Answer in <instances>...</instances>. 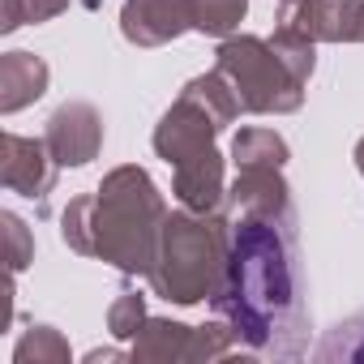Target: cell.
Masks as SVG:
<instances>
[{
    "label": "cell",
    "mask_w": 364,
    "mask_h": 364,
    "mask_svg": "<svg viewBox=\"0 0 364 364\" xmlns=\"http://www.w3.org/2000/svg\"><path fill=\"white\" fill-rule=\"evenodd\" d=\"M52 159L60 167H86L90 159H99L103 150V116L90 103H60L48 116V133H43Z\"/></svg>",
    "instance_id": "52a82bcc"
},
{
    "label": "cell",
    "mask_w": 364,
    "mask_h": 364,
    "mask_svg": "<svg viewBox=\"0 0 364 364\" xmlns=\"http://www.w3.org/2000/svg\"><path fill=\"white\" fill-rule=\"evenodd\" d=\"M141 326H146V300H141L137 291H120V296L112 300V309H107V330H112V338L133 343Z\"/></svg>",
    "instance_id": "ffe728a7"
},
{
    "label": "cell",
    "mask_w": 364,
    "mask_h": 364,
    "mask_svg": "<svg viewBox=\"0 0 364 364\" xmlns=\"http://www.w3.org/2000/svg\"><path fill=\"white\" fill-rule=\"evenodd\" d=\"M279 5H283V9H291V5H300V0H279Z\"/></svg>",
    "instance_id": "cb8c5ba5"
},
{
    "label": "cell",
    "mask_w": 364,
    "mask_h": 364,
    "mask_svg": "<svg viewBox=\"0 0 364 364\" xmlns=\"http://www.w3.org/2000/svg\"><path fill=\"white\" fill-rule=\"evenodd\" d=\"M228 202L236 215H266V219L296 215L283 167H236V185L228 189Z\"/></svg>",
    "instance_id": "7c38bea8"
},
{
    "label": "cell",
    "mask_w": 364,
    "mask_h": 364,
    "mask_svg": "<svg viewBox=\"0 0 364 364\" xmlns=\"http://www.w3.org/2000/svg\"><path fill=\"white\" fill-rule=\"evenodd\" d=\"M287 26L313 43H364V0H300L283 9Z\"/></svg>",
    "instance_id": "ba28073f"
},
{
    "label": "cell",
    "mask_w": 364,
    "mask_h": 364,
    "mask_svg": "<svg viewBox=\"0 0 364 364\" xmlns=\"http://www.w3.org/2000/svg\"><path fill=\"white\" fill-rule=\"evenodd\" d=\"M270 48L279 52V60L309 86V77H313V65H317V43L309 39V35H300L296 26H287V22H279V31L270 35Z\"/></svg>",
    "instance_id": "e0dca14e"
},
{
    "label": "cell",
    "mask_w": 364,
    "mask_h": 364,
    "mask_svg": "<svg viewBox=\"0 0 364 364\" xmlns=\"http://www.w3.org/2000/svg\"><path fill=\"white\" fill-rule=\"evenodd\" d=\"M355 167H360V176H364V137L355 141Z\"/></svg>",
    "instance_id": "603a6c76"
},
{
    "label": "cell",
    "mask_w": 364,
    "mask_h": 364,
    "mask_svg": "<svg viewBox=\"0 0 364 364\" xmlns=\"http://www.w3.org/2000/svg\"><path fill=\"white\" fill-rule=\"evenodd\" d=\"M171 193L180 198L185 210H198V215H219L223 202H228V185H223V154L210 146V150H198L193 159L176 163V180H171Z\"/></svg>",
    "instance_id": "8fae6325"
},
{
    "label": "cell",
    "mask_w": 364,
    "mask_h": 364,
    "mask_svg": "<svg viewBox=\"0 0 364 364\" xmlns=\"http://www.w3.org/2000/svg\"><path fill=\"white\" fill-rule=\"evenodd\" d=\"M167 223L163 193L146 167H116L95 193H82L65 206L60 236L73 253L99 257L120 274H150L159 257V236Z\"/></svg>",
    "instance_id": "7a4b0ae2"
},
{
    "label": "cell",
    "mask_w": 364,
    "mask_h": 364,
    "mask_svg": "<svg viewBox=\"0 0 364 364\" xmlns=\"http://www.w3.org/2000/svg\"><path fill=\"white\" fill-rule=\"evenodd\" d=\"M236 347H240V334L228 321L185 326L171 317H146L129 355L137 364H185V360H228L236 355Z\"/></svg>",
    "instance_id": "8992f818"
},
{
    "label": "cell",
    "mask_w": 364,
    "mask_h": 364,
    "mask_svg": "<svg viewBox=\"0 0 364 364\" xmlns=\"http://www.w3.org/2000/svg\"><path fill=\"white\" fill-rule=\"evenodd\" d=\"M48 90V65L35 52H5L0 56V112L14 116L43 99Z\"/></svg>",
    "instance_id": "4fadbf2b"
},
{
    "label": "cell",
    "mask_w": 364,
    "mask_h": 364,
    "mask_svg": "<svg viewBox=\"0 0 364 364\" xmlns=\"http://www.w3.org/2000/svg\"><path fill=\"white\" fill-rule=\"evenodd\" d=\"M317 360H326V364H334V360L364 364V313L338 321V326L326 334V343L317 347Z\"/></svg>",
    "instance_id": "ac0fdd59"
},
{
    "label": "cell",
    "mask_w": 364,
    "mask_h": 364,
    "mask_svg": "<svg viewBox=\"0 0 364 364\" xmlns=\"http://www.w3.org/2000/svg\"><path fill=\"white\" fill-rule=\"evenodd\" d=\"M240 99L236 90L223 82V73H202L193 77L185 90H180V99L163 112V120L154 124V154L167 159L171 167L193 159L198 150H210L215 137L240 116Z\"/></svg>",
    "instance_id": "5b68a950"
},
{
    "label": "cell",
    "mask_w": 364,
    "mask_h": 364,
    "mask_svg": "<svg viewBox=\"0 0 364 364\" xmlns=\"http://www.w3.org/2000/svg\"><path fill=\"white\" fill-rule=\"evenodd\" d=\"M0 5H5V14H0V31L14 35V31H22L31 22L39 26V22L60 18L69 9V0H0Z\"/></svg>",
    "instance_id": "d6986e66"
},
{
    "label": "cell",
    "mask_w": 364,
    "mask_h": 364,
    "mask_svg": "<svg viewBox=\"0 0 364 364\" xmlns=\"http://www.w3.org/2000/svg\"><path fill=\"white\" fill-rule=\"evenodd\" d=\"M232 253V223L219 215H198V210H176L163 223L159 236V257L150 266V291L163 296L167 304H202L219 291L223 270Z\"/></svg>",
    "instance_id": "3957f363"
},
{
    "label": "cell",
    "mask_w": 364,
    "mask_h": 364,
    "mask_svg": "<svg viewBox=\"0 0 364 364\" xmlns=\"http://www.w3.org/2000/svg\"><path fill=\"white\" fill-rule=\"evenodd\" d=\"M0 150H5V159H0V180H5V189L22 193V198H48V189L56 185V167H60L52 159L48 141L5 133Z\"/></svg>",
    "instance_id": "9c48e42d"
},
{
    "label": "cell",
    "mask_w": 364,
    "mask_h": 364,
    "mask_svg": "<svg viewBox=\"0 0 364 364\" xmlns=\"http://www.w3.org/2000/svg\"><path fill=\"white\" fill-rule=\"evenodd\" d=\"M14 364H69V338L56 326H31L14 347Z\"/></svg>",
    "instance_id": "2e32d148"
},
{
    "label": "cell",
    "mask_w": 364,
    "mask_h": 364,
    "mask_svg": "<svg viewBox=\"0 0 364 364\" xmlns=\"http://www.w3.org/2000/svg\"><path fill=\"white\" fill-rule=\"evenodd\" d=\"M0 223H5V236H9V274H22V270L31 266V257H35V240H31L26 223H22L14 210L0 215Z\"/></svg>",
    "instance_id": "44dd1931"
},
{
    "label": "cell",
    "mask_w": 364,
    "mask_h": 364,
    "mask_svg": "<svg viewBox=\"0 0 364 364\" xmlns=\"http://www.w3.org/2000/svg\"><path fill=\"white\" fill-rule=\"evenodd\" d=\"M215 73L236 90L240 107L253 116H287L304 103V82L279 60L270 39L257 35H232L215 52Z\"/></svg>",
    "instance_id": "277c9868"
},
{
    "label": "cell",
    "mask_w": 364,
    "mask_h": 364,
    "mask_svg": "<svg viewBox=\"0 0 364 364\" xmlns=\"http://www.w3.org/2000/svg\"><path fill=\"white\" fill-rule=\"evenodd\" d=\"M193 31L189 0H124L120 9V35L133 48H163Z\"/></svg>",
    "instance_id": "30bf717a"
},
{
    "label": "cell",
    "mask_w": 364,
    "mask_h": 364,
    "mask_svg": "<svg viewBox=\"0 0 364 364\" xmlns=\"http://www.w3.org/2000/svg\"><path fill=\"white\" fill-rule=\"evenodd\" d=\"M232 159L236 167H283L291 150L274 129H240L232 141Z\"/></svg>",
    "instance_id": "5bb4252c"
},
{
    "label": "cell",
    "mask_w": 364,
    "mask_h": 364,
    "mask_svg": "<svg viewBox=\"0 0 364 364\" xmlns=\"http://www.w3.org/2000/svg\"><path fill=\"white\" fill-rule=\"evenodd\" d=\"M245 14H249V0H189L193 31L215 35V39H232L236 26L245 22Z\"/></svg>",
    "instance_id": "9a60e30c"
},
{
    "label": "cell",
    "mask_w": 364,
    "mask_h": 364,
    "mask_svg": "<svg viewBox=\"0 0 364 364\" xmlns=\"http://www.w3.org/2000/svg\"><path fill=\"white\" fill-rule=\"evenodd\" d=\"M210 304L253 355L300 360L309 351V309H304V274H300V253H296V215L287 219L236 215L228 270Z\"/></svg>",
    "instance_id": "6da1fadb"
},
{
    "label": "cell",
    "mask_w": 364,
    "mask_h": 364,
    "mask_svg": "<svg viewBox=\"0 0 364 364\" xmlns=\"http://www.w3.org/2000/svg\"><path fill=\"white\" fill-rule=\"evenodd\" d=\"M120 355H124V351H116V347H95L86 360H90V364H99V360H120Z\"/></svg>",
    "instance_id": "7402d4cb"
}]
</instances>
